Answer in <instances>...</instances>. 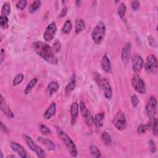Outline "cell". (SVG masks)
Here are the masks:
<instances>
[{"mask_svg": "<svg viewBox=\"0 0 158 158\" xmlns=\"http://www.w3.org/2000/svg\"><path fill=\"white\" fill-rule=\"evenodd\" d=\"M32 48L35 52L43 60L50 64L57 65L58 59L52 48L46 43L37 41L32 43Z\"/></svg>", "mask_w": 158, "mask_h": 158, "instance_id": "obj_1", "label": "cell"}, {"mask_svg": "<svg viewBox=\"0 0 158 158\" xmlns=\"http://www.w3.org/2000/svg\"><path fill=\"white\" fill-rule=\"evenodd\" d=\"M55 128L58 137L61 139V141L67 147V149L70 152V155L72 157H76L78 155V150L74 141L71 139L68 134L59 127L56 126Z\"/></svg>", "mask_w": 158, "mask_h": 158, "instance_id": "obj_2", "label": "cell"}, {"mask_svg": "<svg viewBox=\"0 0 158 158\" xmlns=\"http://www.w3.org/2000/svg\"><path fill=\"white\" fill-rule=\"evenodd\" d=\"M93 74L94 80L98 86L102 90L105 98L107 99H110L112 97V89L109 81L98 73L95 72Z\"/></svg>", "mask_w": 158, "mask_h": 158, "instance_id": "obj_3", "label": "cell"}, {"mask_svg": "<svg viewBox=\"0 0 158 158\" xmlns=\"http://www.w3.org/2000/svg\"><path fill=\"white\" fill-rule=\"evenodd\" d=\"M106 25L104 22L99 21L93 28L91 33L93 41L97 44H100L104 39L106 35Z\"/></svg>", "mask_w": 158, "mask_h": 158, "instance_id": "obj_4", "label": "cell"}, {"mask_svg": "<svg viewBox=\"0 0 158 158\" xmlns=\"http://www.w3.org/2000/svg\"><path fill=\"white\" fill-rule=\"evenodd\" d=\"M23 138L28 146V147L33 152H35L38 157L40 158H43L46 157V152L41 148L40 147L35 141L34 140L30 137V136L27 135H23Z\"/></svg>", "mask_w": 158, "mask_h": 158, "instance_id": "obj_5", "label": "cell"}, {"mask_svg": "<svg viewBox=\"0 0 158 158\" xmlns=\"http://www.w3.org/2000/svg\"><path fill=\"white\" fill-rule=\"evenodd\" d=\"M112 124L118 130L122 131L127 127V120L125 113L122 110H118L115 114L112 119Z\"/></svg>", "mask_w": 158, "mask_h": 158, "instance_id": "obj_6", "label": "cell"}, {"mask_svg": "<svg viewBox=\"0 0 158 158\" xmlns=\"http://www.w3.org/2000/svg\"><path fill=\"white\" fill-rule=\"evenodd\" d=\"M131 84L133 88L138 93L144 94L146 92V86L144 80L138 74L134 75L131 80Z\"/></svg>", "mask_w": 158, "mask_h": 158, "instance_id": "obj_7", "label": "cell"}, {"mask_svg": "<svg viewBox=\"0 0 158 158\" xmlns=\"http://www.w3.org/2000/svg\"><path fill=\"white\" fill-rule=\"evenodd\" d=\"M146 113L150 118L156 117L157 112V102L154 96H151L146 105Z\"/></svg>", "mask_w": 158, "mask_h": 158, "instance_id": "obj_8", "label": "cell"}, {"mask_svg": "<svg viewBox=\"0 0 158 158\" xmlns=\"http://www.w3.org/2000/svg\"><path fill=\"white\" fill-rule=\"evenodd\" d=\"M145 70L152 73L156 75L157 72L158 63L157 58L152 54H150L146 57V62L144 64Z\"/></svg>", "mask_w": 158, "mask_h": 158, "instance_id": "obj_9", "label": "cell"}, {"mask_svg": "<svg viewBox=\"0 0 158 158\" xmlns=\"http://www.w3.org/2000/svg\"><path fill=\"white\" fill-rule=\"evenodd\" d=\"M57 31V26L55 22H51L46 28L43 34V38L47 42L51 41L55 36Z\"/></svg>", "mask_w": 158, "mask_h": 158, "instance_id": "obj_10", "label": "cell"}, {"mask_svg": "<svg viewBox=\"0 0 158 158\" xmlns=\"http://www.w3.org/2000/svg\"><path fill=\"white\" fill-rule=\"evenodd\" d=\"M144 60L139 54H135L131 57V66L135 73H138L144 66Z\"/></svg>", "mask_w": 158, "mask_h": 158, "instance_id": "obj_11", "label": "cell"}, {"mask_svg": "<svg viewBox=\"0 0 158 158\" xmlns=\"http://www.w3.org/2000/svg\"><path fill=\"white\" fill-rule=\"evenodd\" d=\"M10 146L12 150L16 152L20 157L22 158H27L28 157L27 152L25 148L19 143L15 142V141H10Z\"/></svg>", "mask_w": 158, "mask_h": 158, "instance_id": "obj_12", "label": "cell"}, {"mask_svg": "<svg viewBox=\"0 0 158 158\" xmlns=\"http://www.w3.org/2000/svg\"><path fill=\"white\" fill-rule=\"evenodd\" d=\"M1 109L7 117L9 118H12L14 117V112L12 111L9 106L7 104L5 99L2 96V94H1Z\"/></svg>", "mask_w": 158, "mask_h": 158, "instance_id": "obj_13", "label": "cell"}, {"mask_svg": "<svg viewBox=\"0 0 158 158\" xmlns=\"http://www.w3.org/2000/svg\"><path fill=\"white\" fill-rule=\"evenodd\" d=\"M131 44L126 42L121 51V59L123 63H127L131 56Z\"/></svg>", "mask_w": 158, "mask_h": 158, "instance_id": "obj_14", "label": "cell"}, {"mask_svg": "<svg viewBox=\"0 0 158 158\" xmlns=\"http://www.w3.org/2000/svg\"><path fill=\"white\" fill-rule=\"evenodd\" d=\"M70 113L71 117V124L75 125L79 114V104L77 102H73L70 106Z\"/></svg>", "mask_w": 158, "mask_h": 158, "instance_id": "obj_15", "label": "cell"}, {"mask_svg": "<svg viewBox=\"0 0 158 158\" xmlns=\"http://www.w3.org/2000/svg\"><path fill=\"white\" fill-rule=\"evenodd\" d=\"M76 84H77L76 75L75 73H73L71 77V78L69 82L67 83V85L65 87L64 92L66 95H69L74 90L76 86Z\"/></svg>", "mask_w": 158, "mask_h": 158, "instance_id": "obj_16", "label": "cell"}, {"mask_svg": "<svg viewBox=\"0 0 158 158\" xmlns=\"http://www.w3.org/2000/svg\"><path fill=\"white\" fill-rule=\"evenodd\" d=\"M56 104L55 102H52L48 107V109L45 110L43 114V117L46 120H49L56 113Z\"/></svg>", "mask_w": 158, "mask_h": 158, "instance_id": "obj_17", "label": "cell"}, {"mask_svg": "<svg viewBox=\"0 0 158 158\" xmlns=\"http://www.w3.org/2000/svg\"><path fill=\"white\" fill-rule=\"evenodd\" d=\"M38 141L42 144H43L46 147V148L49 151H54L56 148L54 143L49 139L39 136L38 138Z\"/></svg>", "mask_w": 158, "mask_h": 158, "instance_id": "obj_18", "label": "cell"}, {"mask_svg": "<svg viewBox=\"0 0 158 158\" xmlns=\"http://www.w3.org/2000/svg\"><path fill=\"white\" fill-rule=\"evenodd\" d=\"M101 65L102 69L106 73H110L111 72V64L109 58L107 55H104L101 59Z\"/></svg>", "mask_w": 158, "mask_h": 158, "instance_id": "obj_19", "label": "cell"}, {"mask_svg": "<svg viewBox=\"0 0 158 158\" xmlns=\"http://www.w3.org/2000/svg\"><path fill=\"white\" fill-rule=\"evenodd\" d=\"M105 114L104 112L96 114L94 117V125L97 128H100L103 126V122Z\"/></svg>", "mask_w": 158, "mask_h": 158, "instance_id": "obj_20", "label": "cell"}, {"mask_svg": "<svg viewBox=\"0 0 158 158\" xmlns=\"http://www.w3.org/2000/svg\"><path fill=\"white\" fill-rule=\"evenodd\" d=\"M85 29V23L81 17L77 18L75 23V31L76 34H78Z\"/></svg>", "mask_w": 158, "mask_h": 158, "instance_id": "obj_21", "label": "cell"}, {"mask_svg": "<svg viewBox=\"0 0 158 158\" xmlns=\"http://www.w3.org/2000/svg\"><path fill=\"white\" fill-rule=\"evenodd\" d=\"M126 12H127V7H126L125 3H123V2L120 3V4L118 5V9H117V14H118L119 17L120 18V19L122 20V21L125 23L127 22V20H126V17H125Z\"/></svg>", "mask_w": 158, "mask_h": 158, "instance_id": "obj_22", "label": "cell"}, {"mask_svg": "<svg viewBox=\"0 0 158 158\" xmlns=\"http://www.w3.org/2000/svg\"><path fill=\"white\" fill-rule=\"evenodd\" d=\"M59 88L58 83L56 81H52L47 86V92L49 96H52L59 89Z\"/></svg>", "mask_w": 158, "mask_h": 158, "instance_id": "obj_23", "label": "cell"}, {"mask_svg": "<svg viewBox=\"0 0 158 158\" xmlns=\"http://www.w3.org/2000/svg\"><path fill=\"white\" fill-rule=\"evenodd\" d=\"M38 81V78L36 77H35V78H33L32 79H31L30 80V81L27 83V85L24 89V93L25 94H28L31 91L32 88L36 85V84L37 83Z\"/></svg>", "mask_w": 158, "mask_h": 158, "instance_id": "obj_24", "label": "cell"}, {"mask_svg": "<svg viewBox=\"0 0 158 158\" xmlns=\"http://www.w3.org/2000/svg\"><path fill=\"white\" fill-rule=\"evenodd\" d=\"M41 1L40 0H36L33 1L30 6H29V9H28V11L30 14H34L35 12H36L41 7Z\"/></svg>", "mask_w": 158, "mask_h": 158, "instance_id": "obj_25", "label": "cell"}, {"mask_svg": "<svg viewBox=\"0 0 158 158\" xmlns=\"http://www.w3.org/2000/svg\"><path fill=\"white\" fill-rule=\"evenodd\" d=\"M149 128L151 129L152 133L157 136V120L156 117L150 118L149 122L148 124Z\"/></svg>", "mask_w": 158, "mask_h": 158, "instance_id": "obj_26", "label": "cell"}, {"mask_svg": "<svg viewBox=\"0 0 158 158\" xmlns=\"http://www.w3.org/2000/svg\"><path fill=\"white\" fill-rule=\"evenodd\" d=\"M72 29V23L70 20L67 19L62 28V32L65 35H69Z\"/></svg>", "mask_w": 158, "mask_h": 158, "instance_id": "obj_27", "label": "cell"}, {"mask_svg": "<svg viewBox=\"0 0 158 158\" xmlns=\"http://www.w3.org/2000/svg\"><path fill=\"white\" fill-rule=\"evenodd\" d=\"M101 138L104 144L106 146H110L112 143V139L111 136L106 131H104L102 133Z\"/></svg>", "mask_w": 158, "mask_h": 158, "instance_id": "obj_28", "label": "cell"}, {"mask_svg": "<svg viewBox=\"0 0 158 158\" xmlns=\"http://www.w3.org/2000/svg\"><path fill=\"white\" fill-rule=\"evenodd\" d=\"M89 152L90 154H91V156L94 157H96V158H99L101 157V153L100 150L98 149V148L94 145V144H91L89 146Z\"/></svg>", "mask_w": 158, "mask_h": 158, "instance_id": "obj_29", "label": "cell"}, {"mask_svg": "<svg viewBox=\"0 0 158 158\" xmlns=\"http://www.w3.org/2000/svg\"><path fill=\"white\" fill-rule=\"evenodd\" d=\"M10 13V5L8 2H5L1 8V15L7 17Z\"/></svg>", "mask_w": 158, "mask_h": 158, "instance_id": "obj_30", "label": "cell"}, {"mask_svg": "<svg viewBox=\"0 0 158 158\" xmlns=\"http://www.w3.org/2000/svg\"><path fill=\"white\" fill-rule=\"evenodd\" d=\"M83 118L85 119V123L88 127H92L94 125V117L89 111Z\"/></svg>", "mask_w": 158, "mask_h": 158, "instance_id": "obj_31", "label": "cell"}, {"mask_svg": "<svg viewBox=\"0 0 158 158\" xmlns=\"http://www.w3.org/2000/svg\"><path fill=\"white\" fill-rule=\"evenodd\" d=\"M24 79V75L23 73H20L17 74L14 78L13 81H12V85L14 86H17L19 84H20Z\"/></svg>", "mask_w": 158, "mask_h": 158, "instance_id": "obj_32", "label": "cell"}, {"mask_svg": "<svg viewBox=\"0 0 158 158\" xmlns=\"http://www.w3.org/2000/svg\"><path fill=\"white\" fill-rule=\"evenodd\" d=\"M79 109L81 112V114L82 115V117L84 118L89 112V110H88L85 103L83 101H80V103H79Z\"/></svg>", "mask_w": 158, "mask_h": 158, "instance_id": "obj_33", "label": "cell"}, {"mask_svg": "<svg viewBox=\"0 0 158 158\" xmlns=\"http://www.w3.org/2000/svg\"><path fill=\"white\" fill-rule=\"evenodd\" d=\"M0 25L2 28L6 29L9 27V19L7 17L1 15L0 17Z\"/></svg>", "mask_w": 158, "mask_h": 158, "instance_id": "obj_34", "label": "cell"}, {"mask_svg": "<svg viewBox=\"0 0 158 158\" xmlns=\"http://www.w3.org/2000/svg\"><path fill=\"white\" fill-rule=\"evenodd\" d=\"M148 129H149V127H148V125L141 124L138 127V128L136 129V133L138 135H142V134L144 133Z\"/></svg>", "mask_w": 158, "mask_h": 158, "instance_id": "obj_35", "label": "cell"}, {"mask_svg": "<svg viewBox=\"0 0 158 158\" xmlns=\"http://www.w3.org/2000/svg\"><path fill=\"white\" fill-rule=\"evenodd\" d=\"M40 131L41 132V133H43V135H48L51 134V130L46 125H45L44 124H42V123L40 124Z\"/></svg>", "mask_w": 158, "mask_h": 158, "instance_id": "obj_36", "label": "cell"}, {"mask_svg": "<svg viewBox=\"0 0 158 158\" xmlns=\"http://www.w3.org/2000/svg\"><path fill=\"white\" fill-rule=\"evenodd\" d=\"M52 48L56 53L59 52L61 49V43H60V42L58 40H56L54 41L53 44H52Z\"/></svg>", "mask_w": 158, "mask_h": 158, "instance_id": "obj_37", "label": "cell"}, {"mask_svg": "<svg viewBox=\"0 0 158 158\" xmlns=\"http://www.w3.org/2000/svg\"><path fill=\"white\" fill-rule=\"evenodd\" d=\"M148 148L150 152L152 154H154L156 152V146L155 142L153 140L150 139L148 141Z\"/></svg>", "mask_w": 158, "mask_h": 158, "instance_id": "obj_38", "label": "cell"}, {"mask_svg": "<svg viewBox=\"0 0 158 158\" xmlns=\"http://www.w3.org/2000/svg\"><path fill=\"white\" fill-rule=\"evenodd\" d=\"M27 5V1L26 0H20L16 3V7L18 9L23 10Z\"/></svg>", "mask_w": 158, "mask_h": 158, "instance_id": "obj_39", "label": "cell"}, {"mask_svg": "<svg viewBox=\"0 0 158 158\" xmlns=\"http://www.w3.org/2000/svg\"><path fill=\"white\" fill-rule=\"evenodd\" d=\"M131 102L132 106L133 107H136L139 103V99L136 94H133L131 97Z\"/></svg>", "mask_w": 158, "mask_h": 158, "instance_id": "obj_40", "label": "cell"}, {"mask_svg": "<svg viewBox=\"0 0 158 158\" xmlns=\"http://www.w3.org/2000/svg\"><path fill=\"white\" fill-rule=\"evenodd\" d=\"M148 43L150 45V46H151L152 48H156L157 47V42L156 40H155V38L149 35L148 37Z\"/></svg>", "mask_w": 158, "mask_h": 158, "instance_id": "obj_41", "label": "cell"}, {"mask_svg": "<svg viewBox=\"0 0 158 158\" xmlns=\"http://www.w3.org/2000/svg\"><path fill=\"white\" fill-rule=\"evenodd\" d=\"M131 7L133 10H137L139 7V1H133L131 3Z\"/></svg>", "mask_w": 158, "mask_h": 158, "instance_id": "obj_42", "label": "cell"}, {"mask_svg": "<svg viewBox=\"0 0 158 158\" xmlns=\"http://www.w3.org/2000/svg\"><path fill=\"white\" fill-rule=\"evenodd\" d=\"M67 8L65 6V7H64L62 9L61 12H60V15H59V17H60V18H62V17H65V16L66 15V14H67Z\"/></svg>", "mask_w": 158, "mask_h": 158, "instance_id": "obj_43", "label": "cell"}, {"mask_svg": "<svg viewBox=\"0 0 158 158\" xmlns=\"http://www.w3.org/2000/svg\"><path fill=\"white\" fill-rule=\"evenodd\" d=\"M1 130L5 133H9V130L6 127V126L2 123V122H1Z\"/></svg>", "mask_w": 158, "mask_h": 158, "instance_id": "obj_44", "label": "cell"}, {"mask_svg": "<svg viewBox=\"0 0 158 158\" xmlns=\"http://www.w3.org/2000/svg\"><path fill=\"white\" fill-rule=\"evenodd\" d=\"M0 59H1V64H2L4 57H5V51L4 49H1V55H0Z\"/></svg>", "mask_w": 158, "mask_h": 158, "instance_id": "obj_45", "label": "cell"}, {"mask_svg": "<svg viewBox=\"0 0 158 158\" xmlns=\"http://www.w3.org/2000/svg\"><path fill=\"white\" fill-rule=\"evenodd\" d=\"M75 3H76V5H77V6H80V5L81 4V1H77L75 2Z\"/></svg>", "mask_w": 158, "mask_h": 158, "instance_id": "obj_46", "label": "cell"}, {"mask_svg": "<svg viewBox=\"0 0 158 158\" xmlns=\"http://www.w3.org/2000/svg\"><path fill=\"white\" fill-rule=\"evenodd\" d=\"M9 157H15V156L14 155H8L7 156V158H9Z\"/></svg>", "mask_w": 158, "mask_h": 158, "instance_id": "obj_47", "label": "cell"}, {"mask_svg": "<svg viewBox=\"0 0 158 158\" xmlns=\"http://www.w3.org/2000/svg\"><path fill=\"white\" fill-rule=\"evenodd\" d=\"M0 157H1V158H2V157H3V155H2V152H1V156H0Z\"/></svg>", "mask_w": 158, "mask_h": 158, "instance_id": "obj_48", "label": "cell"}]
</instances>
